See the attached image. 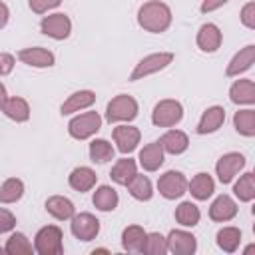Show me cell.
I'll return each instance as SVG.
<instances>
[{
    "label": "cell",
    "instance_id": "obj_1",
    "mask_svg": "<svg viewBox=\"0 0 255 255\" xmlns=\"http://www.w3.org/2000/svg\"><path fill=\"white\" fill-rule=\"evenodd\" d=\"M112 151L106 147V141H96L94 147H92V155L98 157V161H106V157L110 155Z\"/></svg>",
    "mask_w": 255,
    "mask_h": 255
},
{
    "label": "cell",
    "instance_id": "obj_2",
    "mask_svg": "<svg viewBox=\"0 0 255 255\" xmlns=\"http://www.w3.org/2000/svg\"><path fill=\"white\" fill-rule=\"evenodd\" d=\"M249 181H251V175L247 173V177H245V183H243V185H239V183H237L235 191H237V189H249ZM241 195H243V197H251V193H249V191H241Z\"/></svg>",
    "mask_w": 255,
    "mask_h": 255
}]
</instances>
